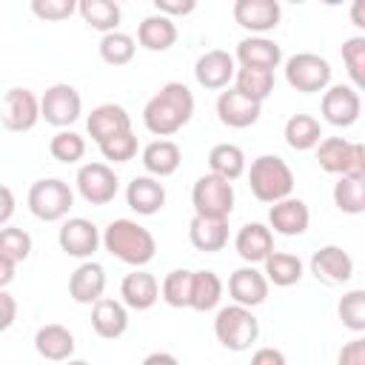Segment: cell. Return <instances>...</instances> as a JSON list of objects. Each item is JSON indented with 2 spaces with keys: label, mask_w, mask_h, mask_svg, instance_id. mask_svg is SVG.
Instances as JSON below:
<instances>
[{
  "label": "cell",
  "mask_w": 365,
  "mask_h": 365,
  "mask_svg": "<svg viewBox=\"0 0 365 365\" xmlns=\"http://www.w3.org/2000/svg\"><path fill=\"white\" fill-rule=\"evenodd\" d=\"M117 174L106 163H86L77 171V191L91 205H106L117 197Z\"/></svg>",
  "instance_id": "cell-10"
},
{
  "label": "cell",
  "mask_w": 365,
  "mask_h": 365,
  "mask_svg": "<svg viewBox=\"0 0 365 365\" xmlns=\"http://www.w3.org/2000/svg\"><path fill=\"white\" fill-rule=\"evenodd\" d=\"M262 265H265V279L268 282H274V285H279V288H291V285H297L299 279H302V259L297 257V254H288V251H271L265 259H262Z\"/></svg>",
  "instance_id": "cell-31"
},
{
  "label": "cell",
  "mask_w": 365,
  "mask_h": 365,
  "mask_svg": "<svg viewBox=\"0 0 365 365\" xmlns=\"http://www.w3.org/2000/svg\"><path fill=\"white\" fill-rule=\"evenodd\" d=\"M208 168L225 180H237L245 171V154L234 143H220L208 151Z\"/></svg>",
  "instance_id": "cell-37"
},
{
  "label": "cell",
  "mask_w": 365,
  "mask_h": 365,
  "mask_svg": "<svg viewBox=\"0 0 365 365\" xmlns=\"http://www.w3.org/2000/svg\"><path fill=\"white\" fill-rule=\"evenodd\" d=\"M91 328L97 336L103 339H117L125 334L128 328V311L123 302L117 299H108V297H100L97 302H91Z\"/></svg>",
  "instance_id": "cell-23"
},
{
  "label": "cell",
  "mask_w": 365,
  "mask_h": 365,
  "mask_svg": "<svg viewBox=\"0 0 365 365\" xmlns=\"http://www.w3.org/2000/svg\"><path fill=\"white\" fill-rule=\"evenodd\" d=\"M120 297L128 308L134 311H148L157 299H160V282L154 274L134 268L131 274H125V279L120 282Z\"/></svg>",
  "instance_id": "cell-21"
},
{
  "label": "cell",
  "mask_w": 365,
  "mask_h": 365,
  "mask_svg": "<svg viewBox=\"0 0 365 365\" xmlns=\"http://www.w3.org/2000/svg\"><path fill=\"white\" fill-rule=\"evenodd\" d=\"M214 336L228 351H248L259 336V322L251 314V308L234 302V305H225V308L217 311Z\"/></svg>",
  "instance_id": "cell-4"
},
{
  "label": "cell",
  "mask_w": 365,
  "mask_h": 365,
  "mask_svg": "<svg viewBox=\"0 0 365 365\" xmlns=\"http://www.w3.org/2000/svg\"><path fill=\"white\" fill-rule=\"evenodd\" d=\"M31 11L46 23H60L77 11V0H31Z\"/></svg>",
  "instance_id": "cell-45"
},
{
  "label": "cell",
  "mask_w": 365,
  "mask_h": 365,
  "mask_svg": "<svg viewBox=\"0 0 365 365\" xmlns=\"http://www.w3.org/2000/svg\"><path fill=\"white\" fill-rule=\"evenodd\" d=\"M14 214V194L9 185H0V225H6Z\"/></svg>",
  "instance_id": "cell-49"
},
{
  "label": "cell",
  "mask_w": 365,
  "mask_h": 365,
  "mask_svg": "<svg viewBox=\"0 0 365 365\" xmlns=\"http://www.w3.org/2000/svg\"><path fill=\"white\" fill-rule=\"evenodd\" d=\"M100 242L106 245V251L111 257H117L120 262L134 265V268H143V265H148L157 257V240H154V234L148 228H143L140 222L125 220V217L111 220L106 225Z\"/></svg>",
  "instance_id": "cell-2"
},
{
  "label": "cell",
  "mask_w": 365,
  "mask_h": 365,
  "mask_svg": "<svg viewBox=\"0 0 365 365\" xmlns=\"http://www.w3.org/2000/svg\"><path fill=\"white\" fill-rule=\"evenodd\" d=\"M222 299V279L214 271H191V297L188 308L194 311H211Z\"/></svg>",
  "instance_id": "cell-32"
},
{
  "label": "cell",
  "mask_w": 365,
  "mask_h": 365,
  "mask_svg": "<svg viewBox=\"0 0 365 365\" xmlns=\"http://www.w3.org/2000/svg\"><path fill=\"white\" fill-rule=\"evenodd\" d=\"M100 240H103V237H100L97 225H94L91 220H86V217H71V220H66V222L60 225V234H57L60 248H63L68 257H77V259H88V257L97 251Z\"/></svg>",
  "instance_id": "cell-14"
},
{
  "label": "cell",
  "mask_w": 365,
  "mask_h": 365,
  "mask_svg": "<svg viewBox=\"0 0 365 365\" xmlns=\"http://www.w3.org/2000/svg\"><path fill=\"white\" fill-rule=\"evenodd\" d=\"M234 248L245 262H262L274 251V234L262 222H245L234 237Z\"/></svg>",
  "instance_id": "cell-25"
},
{
  "label": "cell",
  "mask_w": 365,
  "mask_h": 365,
  "mask_svg": "<svg viewBox=\"0 0 365 365\" xmlns=\"http://www.w3.org/2000/svg\"><path fill=\"white\" fill-rule=\"evenodd\" d=\"M83 114V97L74 86L68 83H54L51 88H46V94L40 97V117L48 125L57 128H68L71 123H77Z\"/></svg>",
  "instance_id": "cell-9"
},
{
  "label": "cell",
  "mask_w": 365,
  "mask_h": 365,
  "mask_svg": "<svg viewBox=\"0 0 365 365\" xmlns=\"http://www.w3.org/2000/svg\"><path fill=\"white\" fill-rule=\"evenodd\" d=\"M100 145V154L106 157V160H111V163H128V160H134V154H137V137H134V131L128 128V131H120V134H114V137H106L103 143H97Z\"/></svg>",
  "instance_id": "cell-43"
},
{
  "label": "cell",
  "mask_w": 365,
  "mask_h": 365,
  "mask_svg": "<svg viewBox=\"0 0 365 365\" xmlns=\"http://www.w3.org/2000/svg\"><path fill=\"white\" fill-rule=\"evenodd\" d=\"M362 111V100H359V88L354 86H331L322 94V117L325 123L336 125V128H348L359 120Z\"/></svg>",
  "instance_id": "cell-11"
},
{
  "label": "cell",
  "mask_w": 365,
  "mask_h": 365,
  "mask_svg": "<svg viewBox=\"0 0 365 365\" xmlns=\"http://www.w3.org/2000/svg\"><path fill=\"white\" fill-rule=\"evenodd\" d=\"M0 120H3V128L9 131H31L40 120V100L29 88H9Z\"/></svg>",
  "instance_id": "cell-12"
},
{
  "label": "cell",
  "mask_w": 365,
  "mask_h": 365,
  "mask_svg": "<svg viewBox=\"0 0 365 365\" xmlns=\"http://www.w3.org/2000/svg\"><path fill=\"white\" fill-rule=\"evenodd\" d=\"M334 202L342 214L365 211V177L362 174H339L334 185Z\"/></svg>",
  "instance_id": "cell-34"
},
{
  "label": "cell",
  "mask_w": 365,
  "mask_h": 365,
  "mask_svg": "<svg viewBox=\"0 0 365 365\" xmlns=\"http://www.w3.org/2000/svg\"><path fill=\"white\" fill-rule=\"evenodd\" d=\"M151 3L165 17H188L197 9V0H151Z\"/></svg>",
  "instance_id": "cell-46"
},
{
  "label": "cell",
  "mask_w": 365,
  "mask_h": 365,
  "mask_svg": "<svg viewBox=\"0 0 365 365\" xmlns=\"http://www.w3.org/2000/svg\"><path fill=\"white\" fill-rule=\"evenodd\" d=\"M137 40L148 51H165L177 43V26L165 14H148L137 29Z\"/></svg>",
  "instance_id": "cell-29"
},
{
  "label": "cell",
  "mask_w": 365,
  "mask_h": 365,
  "mask_svg": "<svg viewBox=\"0 0 365 365\" xmlns=\"http://www.w3.org/2000/svg\"><path fill=\"white\" fill-rule=\"evenodd\" d=\"M154 362H168V365H177V356H174V354H148V356H145V365H154Z\"/></svg>",
  "instance_id": "cell-53"
},
{
  "label": "cell",
  "mask_w": 365,
  "mask_h": 365,
  "mask_svg": "<svg viewBox=\"0 0 365 365\" xmlns=\"http://www.w3.org/2000/svg\"><path fill=\"white\" fill-rule=\"evenodd\" d=\"M86 128L91 134L94 143H103L106 137H114L120 131H128L131 128V117L123 106H114V103H103L97 108H91L88 120H86Z\"/></svg>",
  "instance_id": "cell-26"
},
{
  "label": "cell",
  "mask_w": 365,
  "mask_h": 365,
  "mask_svg": "<svg viewBox=\"0 0 365 365\" xmlns=\"http://www.w3.org/2000/svg\"><path fill=\"white\" fill-rule=\"evenodd\" d=\"M308 222H311L308 205L302 200L291 197V194L282 197V200H277V202H271V208H268V225L277 234H282V237H299V234H305Z\"/></svg>",
  "instance_id": "cell-17"
},
{
  "label": "cell",
  "mask_w": 365,
  "mask_h": 365,
  "mask_svg": "<svg viewBox=\"0 0 365 365\" xmlns=\"http://www.w3.org/2000/svg\"><path fill=\"white\" fill-rule=\"evenodd\" d=\"M234 60H240V66H257V68H271L274 71L282 63V48L274 40L257 34V37H245V40L237 43Z\"/></svg>",
  "instance_id": "cell-27"
},
{
  "label": "cell",
  "mask_w": 365,
  "mask_h": 365,
  "mask_svg": "<svg viewBox=\"0 0 365 365\" xmlns=\"http://www.w3.org/2000/svg\"><path fill=\"white\" fill-rule=\"evenodd\" d=\"M163 299L171 308H188V297H191V271L185 268H174L165 274L163 288H160Z\"/></svg>",
  "instance_id": "cell-39"
},
{
  "label": "cell",
  "mask_w": 365,
  "mask_h": 365,
  "mask_svg": "<svg viewBox=\"0 0 365 365\" xmlns=\"http://www.w3.org/2000/svg\"><path fill=\"white\" fill-rule=\"evenodd\" d=\"M311 274L325 285H342L354 277V259L339 245H322L311 257Z\"/></svg>",
  "instance_id": "cell-16"
},
{
  "label": "cell",
  "mask_w": 365,
  "mask_h": 365,
  "mask_svg": "<svg viewBox=\"0 0 365 365\" xmlns=\"http://www.w3.org/2000/svg\"><path fill=\"white\" fill-rule=\"evenodd\" d=\"M0 254L9 257L11 262H23L31 254V237H29V231H23L17 225L0 228Z\"/></svg>",
  "instance_id": "cell-42"
},
{
  "label": "cell",
  "mask_w": 365,
  "mask_h": 365,
  "mask_svg": "<svg viewBox=\"0 0 365 365\" xmlns=\"http://www.w3.org/2000/svg\"><path fill=\"white\" fill-rule=\"evenodd\" d=\"M182 163V151L171 140H154L143 148V165L151 177H171Z\"/></svg>",
  "instance_id": "cell-30"
},
{
  "label": "cell",
  "mask_w": 365,
  "mask_h": 365,
  "mask_svg": "<svg viewBox=\"0 0 365 365\" xmlns=\"http://www.w3.org/2000/svg\"><path fill=\"white\" fill-rule=\"evenodd\" d=\"M285 80L302 94H317L331 86V63L319 54L299 51L285 60Z\"/></svg>",
  "instance_id": "cell-7"
},
{
  "label": "cell",
  "mask_w": 365,
  "mask_h": 365,
  "mask_svg": "<svg viewBox=\"0 0 365 365\" xmlns=\"http://www.w3.org/2000/svg\"><path fill=\"white\" fill-rule=\"evenodd\" d=\"M34 348L43 359H51V362H63L74 354V334L66 328V325H43L37 328L34 334Z\"/></svg>",
  "instance_id": "cell-28"
},
{
  "label": "cell",
  "mask_w": 365,
  "mask_h": 365,
  "mask_svg": "<svg viewBox=\"0 0 365 365\" xmlns=\"http://www.w3.org/2000/svg\"><path fill=\"white\" fill-rule=\"evenodd\" d=\"M74 205V191L68 188L66 180L48 177V180H37L29 188V211L43 220V222H57L63 220Z\"/></svg>",
  "instance_id": "cell-5"
},
{
  "label": "cell",
  "mask_w": 365,
  "mask_h": 365,
  "mask_svg": "<svg viewBox=\"0 0 365 365\" xmlns=\"http://www.w3.org/2000/svg\"><path fill=\"white\" fill-rule=\"evenodd\" d=\"M194 114V94L185 83H165L143 108V123L157 137L177 134Z\"/></svg>",
  "instance_id": "cell-1"
},
{
  "label": "cell",
  "mask_w": 365,
  "mask_h": 365,
  "mask_svg": "<svg viewBox=\"0 0 365 365\" xmlns=\"http://www.w3.org/2000/svg\"><path fill=\"white\" fill-rule=\"evenodd\" d=\"M351 23L356 29H365V17H362V0H351Z\"/></svg>",
  "instance_id": "cell-52"
},
{
  "label": "cell",
  "mask_w": 365,
  "mask_h": 365,
  "mask_svg": "<svg viewBox=\"0 0 365 365\" xmlns=\"http://www.w3.org/2000/svg\"><path fill=\"white\" fill-rule=\"evenodd\" d=\"M134 37L131 34H125V31H106L103 34V40H100V57H103V63H108V66H125V63H131L134 60Z\"/></svg>",
  "instance_id": "cell-38"
},
{
  "label": "cell",
  "mask_w": 365,
  "mask_h": 365,
  "mask_svg": "<svg viewBox=\"0 0 365 365\" xmlns=\"http://www.w3.org/2000/svg\"><path fill=\"white\" fill-rule=\"evenodd\" d=\"M339 362H342V365H362V362H365V342H362V339L348 342V348L339 354Z\"/></svg>",
  "instance_id": "cell-48"
},
{
  "label": "cell",
  "mask_w": 365,
  "mask_h": 365,
  "mask_svg": "<svg viewBox=\"0 0 365 365\" xmlns=\"http://www.w3.org/2000/svg\"><path fill=\"white\" fill-rule=\"evenodd\" d=\"M228 294L234 302L245 305V308H257L268 299V279L262 271H257L251 262L237 268L231 277H228Z\"/></svg>",
  "instance_id": "cell-18"
},
{
  "label": "cell",
  "mask_w": 365,
  "mask_h": 365,
  "mask_svg": "<svg viewBox=\"0 0 365 365\" xmlns=\"http://www.w3.org/2000/svg\"><path fill=\"white\" fill-rule=\"evenodd\" d=\"M259 114H262V103L242 94L240 88L220 91L217 97V117L228 128H248L259 120Z\"/></svg>",
  "instance_id": "cell-13"
},
{
  "label": "cell",
  "mask_w": 365,
  "mask_h": 365,
  "mask_svg": "<svg viewBox=\"0 0 365 365\" xmlns=\"http://www.w3.org/2000/svg\"><path fill=\"white\" fill-rule=\"evenodd\" d=\"M106 291V271L100 262L86 259L83 265L74 268V274L68 277V297L80 305H91L103 297Z\"/></svg>",
  "instance_id": "cell-20"
},
{
  "label": "cell",
  "mask_w": 365,
  "mask_h": 365,
  "mask_svg": "<svg viewBox=\"0 0 365 365\" xmlns=\"http://www.w3.org/2000/svg\"><path fill=\"white\" fill-rule=\"evenodd\" d=\"M251 194L259 202H277L294 191V171L277 154H259L248 168Z\"/></svg>",
  "instance_id": "cell-3"
},
{
  "label": "cell",
  "mask_w": 365,
  "mask_h": 365,
  "mask_svg": "<svg viewBox=\"0 0 365 365\" xmlns=\"http://www.w3.org/2000/svg\"><path fill=\"white\" fill-rule=\"evenodd\" d=\"M342 60H345V68L354 80V88H362L365 86V37H348L342 43Z\"/></svg>",
  "instance_id": "cell-44"
},
{
  "label": "cell",
  "mask_w": 365,
  "mask_h": 365,
  "mask_svg": "<svg viewBox=\"0 0 365 365\" xmlns=\"http://www.w3.org/2000/svg\"><path fill=\"white\" fill-rule=\"evenodd\" d=\"M125 202L131 211L143 214V217H151L157 214L163 205H165V188L157 177L145 174V177H134L125 188Z\"/></svg>",
  "instance_id": "cell-22"
},
{
  "label": "cell",
  "mask_w": 365,
  "mask_h": 365,
  "mask_svg": "<svg viewBox=\"0 0 365 365\" xmlns=\"http://www.w3.org/2000/svg\"><path fill=\"white\" fill-rule=\"evenodd\" d=\"M14 319H17V302L11 294H6L0 288V331H9L14 325Z\"/></svg>",
  "instance_id": "cell-47"
},
{
  "label": "cell",
  "mask_w": 365,
  "mask_h": 365,
  "mask_svg": "<svg viewBox=\"0 0 365 365\" xmlns=\"http://www.w3.org/2000/svg\"><path fill=\"white\" fill-rule=\"evenodd\" d=\"M14 265H17V262H11L9 257L0 254V288H6V285L14 279Z\"/></svg>",
  "instance_id": "cell-51"
},
{
  "label": "cell",
  "mask_w": 365,
  "mask_h": 365,
  "mask_svg": "<svg viewBox=\"0 0 365 365\" xmlns=\"http://www.w3.org/2000/svg\"><path fill=\"white\" fill-rule=\"evenodd\" d=\"M251 359H254V365H265V362H271V365H282V362H285V356H282L279 351H274V348H259Z\"/></svg>",
  "instance_id": "cell-50"
},
{
  "label": "cell",
  "mask_w": 365,
  "mask_h": 365,
  "mask_svg": "<svg viewBox=\"0 0 365 365\" xmlns=\"http://www.w3.org/2000/svg\"><path fill=\"white\" fill-rule=\"evenodd\" d=\"M288 3H305V0H288Z\"/></svg>",
  "instance_id": "cell-55"
},
{
  "label": "cell",
  "mask_w": 365,
  "mask_h": 365,
  "mask_svg": "<svg viewBox=\"0 0 365 365\" xmlns=\"http://www.w3.org/2000/svg\"><path fill=\"white\" fill-rule=\"evenodd\" d=\"M234 88L254 100H265L274 91V71L271 68H257V66H240L234 71Z\"/></svg>",
  "instance_id": "cell-36"
},
{
  "label": "cell",
  "mask_w": 365,
  "mask_h": 365,
  "mask_svg": "<svg viewBox=\"0 0 365 365\" xmlns=\"http://www.w3.org/2000/svg\"><path fill=\"white\" fill-rule=\"evenodd\" d=\"M234 71H237L234 57H231L228 51H222V48L205 51V54L197 60V66H194L197 83H200L202 88H211V91L225 88V86L234 80Z\"/></svg>",
  "instance_id": "cell-19"
},
{
  "label": "cell",
  "mask_w": 365,
  "mask_h": 365,
  "mask_svg": "<svg viewBox=\"0 0 365 365\" xmlns=\"http://www.w3.org/2000/svg\"><path fill=\"white\" fill-rule=\"evenodd\" d=\"M325 6H342V3H348V0H322Z\"/></svg>",
  "instance_id": "cell-54"
},
{
  "label": "cell",
  "mask_w": 365,
  "mask_h": 365,
  "mask_svg": "<svg viewBox=\"0 0 365 365\" xmlns=\"http://www.w3.org/2000/svg\"><path fill=\"white\" fill-rule=\"evenodd\" d=\"M77 11L91 29H97L103 34L114 31L123 20V11H120L117 0H77Z\"/></svg>",
  "instance_id": "cell-33"
},
{
  "label": "cell",
  "mask_w": 365,
  "mask_h": 365,
  "mask_svg": "<svg viewBox=\"0 0 365 365\" xmlns=\"http://www.w3.org/2000/svg\"><path fill=\"white\" fill-rule=\"evenodd\" d=\"M339 319H342V325L345 328H351V331H365V291L362 288H354V291H348L342 299H339Z\"/></svg>",
  "instance_id": "cell-41"
},
{
  "label": "cell",
  "mask_w": 365,
  "mask_h": 365,
  "mask_svg": "<svg viewBox=\"0 0 365 365\" xmlns=\"http://www.w3.org/2000/svg\"><path fill=\"white\" fill-rule=\"evenodd\" d=\"M48 151H51V157H54L57 163L71 165V163L83 160V154H86V140H83L77 131H66V128H63V131H57V134L51 137Z\"/></svg>",
  "instance_id": "cell-40"
},
{
  "label": "cell",
  "mask_w": 365,
  "mask_h": 365,
  "mask_svg": "<svg viewBox=\"0 0 365 365\" xmlns=\"http://www.w3.org/2000/svg\"><path fill=\"white\" fill-rule=\"evenodd\" d=\"M314 148H317V163L322 171L365 177V148L359 143H348L345 137H325Z\"/></svg>",
  "instance_id": "cell-8"
},
{
  "label": "cell",
  "mask_w": 365,
  "mask_h": 365,
  "mask_svg": "<svg viewBox=\"0 0 365 365\" xmlns=\"http://www.w3.org/2000/svg\"><path fill=\"white\" fill-rule=\"evenodd\" d=\"M322 137V125L317 117L311 114H294L288 123H285V143L294 148V151H308L319 143Z\"/></svg>",
  "instance_id": "cell-35"
},
{
  "label": "cell",
  "mask_w": 365,
  "mask_h": 365,
  "mask_svg": "<svg viewBox=\"0 0 365 365\" xmlns=\"http://www.w3.org/2000/svg\"><path fill=\"white\" fill-rule=\"evenodd\" d=\"M191 202H194V214H202V217H220V220H228L231 208H234V185L231 180L208 171L202 174L194 188H191Z\"/></svg>",
  "instance_id": "cell-6"
},
{
  "label": "cell",
  "mask_w": 365,
  "mask_h": 365,
  "mask_svg": "<svg viewBox=\"0 0 365 365\" xmlns=\"http://www.w3.org/2000/svg\"><path fill=\"white\" fill-rule=\"evenodd\" d=\"M188 240L197 251H205V254L222 251L225 242H228V222L220 220V217L194 214L191 222H188Z\"/></svg>",
  "instance_id": "cell-24"
},
{
  "label": "cell",
  "mask_w": 365,
  "mask_h": 365,
  "mask_svg": "<svg viewBox=\"0 0 365 365\" xmlns=\"http://www.w3.org/2000/svg\"><path fill=\"white\" fill-rule=\"evenodd\" d=\"M279 0H234V20L251 34H265L279 26Z\"/></svg>",
  "instance_id": "cell-15"
}]
</instances>
